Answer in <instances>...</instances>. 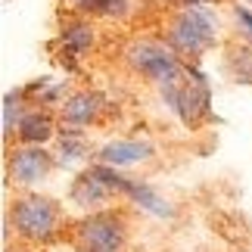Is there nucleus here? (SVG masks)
<instances>
[{"label":"nucleus","instance_id":"1","mask_svg":"<svg viewBox=\"0 0 252 252\" xmlns=\"http://www.w3.org/2000/svg\"><path fill=\"white\" fill-rule=\"evenodd\" d=\"M6 218L16 224V234L32 243H50L60 237L63 227V212L53 199L37 196V193H25L9 206Z\"/></svg>","mask_w":252,"mask_h":252},{"label":"nucleus","instance_id":"2","mask_svg":"<svg viewBox=\"0 0 252 252\" xmlns=\"http://www.w3.org/2000/svg\"><path fill=\"white\" fill-rule=\"evenodd\" d=\"M218 37V19L209 6H184L168 25V47L178 56H199Z\"/></svg>","mask_w":252,"mask_h":252},{"label":"nucleus","instance_id":"3","mask_svg":"<svg viewBox=\"0 0 252 252\" xmlns=\"http://www.w3.org/2000/svg\"><path fill=\"white\" fill-rule=\"evenodd\" d=\"M125 60L134 72H140L143 78H150L159 87L181 84L184 75H187V65L181 63V56L159 41H134L125 50Z\"/></svg>","mask_w":252,"mask_h":252},{"label":"nucleus","instance_id":"4","mask_svg":"<svg viewBox=\"0 0 252 252\" xmlns=\"http://www.w3.org/2000/svg\"><path fill=\"white\" fill-rule=\"evenodd\" d=\"M78 252H122L128 240V221L119 212H94L72 230Z\"/></svg>","mask_w":252,"mask_h":252},{"label":"nucleus","instance_id":"5","mask_svg":"<svg viewBox=\"0 0 252 252\" xmlns=\"http://www.w3.org/2000/svg\"><path fill=\"white\" fill-rule=\"evenodd\" d=\"M162 96H165L168 109L181 115L184 125H199L209 115V106H212L209 78L196 69V65H187V75H184L181 84L162 87Z\"/></svg>","mask_w":252,"mask_h":252},{"label":"nucleus","instance_id":"6","mask_svg":"<svg viewBox=\"0 0 252 252\" xmlns=\"http://www.w3.org/2000/svg\"><path fill=\"white\" fill-rule=\"evenodd\" d=\"M53 168V156L44 147H16L6 159V171L9 181L16 187H34L41 184Z\"/></svg>","mask_w":252,"mask_h":252},{"label":"nucleus","instance_id":"7","mask_svg":"<svg viewBox=\"0 0 252 252\" xmlns=\"http://www.w3.org/2000/svg\"><path fill=\"white\" fill-rule=\"evenodd\" d=\"M112 196H115V190L103 181V174L96 165L81 171L78 181L72 184V202L81 206V209H96V206H103V202H109Z\"/></svg>","mask_w":252,"mask_h":252},{"label":"nucleus","instance_id":"8","mask_svg":"<svg viewBox=\"0 0 252 252\" xmlns=\"http://www.w3.org/2000/svg\"><path fill=\"white\" fill-rule=\"evenodd\" d=\"M150 156H153V147L147 140H112L96 153V162L112 168H128V165H137V162H147Z\"/></svg>","mask_w":252,"mask_h":252},{"label":"nucleus","instance_id":"9","mask_svg":"<svg viewBox=\"0 0 252 252\" xmlns=\"http://www.w3.org/2000/svg\"><path fill=\"white\" fill-rule=\"evenodd\" d=\"M19 143L22 147H44L47 140L56 134V125H53V115L47 109H32L25 112V119L19 122Z\"/></svg>","mask_w":252,"mask_h":252},{"label":"nucleus","instance_id":"10","mask_svg":"<svg viewBox=\"0 0 252 252\" xmlns=\"http://www.w3.org/2000/svg\"><path fill=\"white\" fill-rule=\"evenodd\" d=\"M122 196H128L131 202H137L143 212H150V215H156V218H174V206L162 196L159 190H153L150 184H143V181H131L128 178Z\"/></svg>","mask_w":252,"mask_h":252},{"label":"nucleus","instance_id":"11","mask_svg":"<svg viewBox=\"0 0 252 252\" xmlns=\"http://www.w3.org/2000/svg\"><path fill=\"white\" fill-rule=\"evenodd\" d=\"M100 109H103L100 94H91V91L72 94L69 100L63 103V122H65V125H75V128H81V125H91L96 115H100Z\"/></svg>","mask_w":252,"mask_h":252},{"label":"nucleus","instance_id":"12","mask_svg":"<svg viewBox=\"0 0 252 252\" xmlns=\"http://www.w3.org/2000/svg\"><path fill=\"white\" fill-rule=\"evenodd\" d=\"M63 44H65V50H69L72 56H81L91 50V44H94V25L91 22H84V19H75V22H65L63 25Z\"/></svg>","mask_w":252,"mask_h":252},{"label":"nucleus","instance_id":"13","mask_svg":"<svg viewBox=\"0 0 252 252\" xmlns=\"http://www.w3.org/2000/svg\"><path fill=\"white\" fill-rule=\"evenodd\" d=\"M69 9L96 16H125L131 9V0H69Z\"/></svg>","mask_w":252,"mask_h":252},{"label":"nucleus","instance_id":"14","mask_svg":"<svg viewBox=\"0 0 252 252\" xmlns=\"http://www.w3.org/2000/svg\"><path fill=\"white\" fill-rule=\"evenodd\" d=\"M22 96H28V94L25 91H9L3 96V137L6 140L13 137V125L25 119L22 115Z\"/></svg>","mask_w":252,"mask_h":252},{"label":"nucleus","instance_id":"15","mask_svg":"<svg viewBox=\"0 0 252 252\" xmlns=\"http://www.w3.org/2000/svg\"><path fill=\"white\" fill-rule=\"evenodd\" d=\"M234 19H237L240 32H243V37H246V41H252V9H246V6H234Z\"/></svg>","mask_w":252,"mask_h":252},{"label":"nucleus","instance_id":"16","mask_svg":"<svg viewBox=\"0 0 252 252\" xmlns=\"http://www.w3.org/2000/svg\"><path fill=\"white\" fill-rule=\"evenodd\" d=\"M184 6H206V3H212V0H181Z\"/></svg>","mask_w":252,"mask_h":252},{"label":"nucleus","instance_id":"17","mask_svg":"<svg viewBox=\"0 0 252 252\" xmlns=\"http://www.w3.org/2000/svg\"><path fill=\"white\" fill-rule=\"evenodd\" d=\"M249 6H252V0H249Z\"/></svg>","mask_w":252,"mask_h":252}]
</instances>
